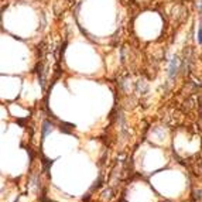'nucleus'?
Instances as JSON below:
<instances>
[{"mask_svg": "<svg viewBox=\"0 0 202 202\" xmlns=\"http://www.w3.org/2000/svg\"><path fill=\"white\" fill-rule=\"evenodd\" d=\"M177 69H178V59L174 57L171 59V64H170V77L174 78V75L177 73Z\"/></svg>", "mask_w": 202, "mask_h": 202, "instance_id": "f257e3e1", "label": "nucleus"}, {"mask_svg": "<svg viewBox=\"0 0 202 202\" xmlns=\"http://www.w3.org/2000/svg\"><path fill=\"white\" fill-rule=\"evenodd\" d=\"M49 130V123H44V127H43V137H45L47 132Z\"/></svg>", "mask_w": 202, "mask_h": 202, "instance_id": "f03ea898", "label": "nucleus"}, {"mask_svg": "<svg viewBox=\"0 0 202 202\" xmlns=\"http://www.w3.org/2000/svg\"><path fill=\"white\" fill-rule=\"evenodd\" d=\"M198 41H199V44H202V24H201L199 31H198Z\"/></svg>", "mask_w": 202, "mask_h": 202, "instance_id": "7ed1b4c3", "label": "nucleus"}]
</instances>
